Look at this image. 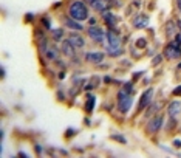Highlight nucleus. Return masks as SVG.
<instances>
[{
	"label": "nucleus",
	"instance_id": "f257e3e1",
	"mask_svg": "<svg viewBox=\"0 0 181 158\" xmlns=\"http://www.w3.org/2000/svg\"><path fill=\"white\" fill-rule=\"evenodd\" d=\"M68 16L76 20H87L88 19V6L84 2H81V0H74L68 6Z\"/></svg>",
	"mask_w": 181,
	"mask_h": 158
},
{
	"label": "nucleus",
	"instance_id": "72a5a7b5",
	"mask_svg": "<svg viewBox=\"0 0 181 158\" xmlns=\"http://www.w3.org/2000/svg\"><path fill=\"white\" fill-rule=\"evenodd\" d=\"M57 98H59L60 101H63V99H65V96H63V93H57Z\"/></svg>",
	"mask_w": 181,
	"mask_h": 158
},
{
	"label": "nucleus",
	"instance_id": "6ab92c4d",
	"mask_svg": "<svg viewBox=\"0 0 181 158\" xmlns=\"http://www.w3.org/2000/svg\"><path fill=\"white\" fill-rule=\"evenodd\" d=\"M166 34H167V36L175 34V25H173V22H172V20L166 24Z\"/></svg>",
	"mask_w": 181,
	"mask_h": 158
},
{
	"label": "nucleus",
	"instance_id": "b1692460",
	"mask_svg": "<svg viewBox=\"0 0 181 158\" xmlns=\"http://www.w3.org/2000/svg\"><path fill=\"white\" fill-rule=\"evenodd\" d=\"M163 57H164L163 54H156V56L153 57V61H152V65H153V67H156L158 64H161V62H163Z\"/></svg>",
	"mask_w": 181,
	"mask_h": 158
},
{
	"label": "nucleus",
	"instance_id": "393cba45",
	"mask_svg": "<svg viewBox=\"0 0 181 158\" xmlns=\"http://www.w3.org/2000/svg\"><path fill=\"white\" fill-rule=\"evenodd\" d=\"M122 90H125L127 93H133V85H132V82H125L124 85H122Z\"/></svg>",
	"mask_w": 181,
	"mask_h": 158
},
{
	"label": "nucleus",
	"instance_id": "f8f14e48",
	"mask_svg": "<svg viewBox=\"0 0 181 158\" xmlns=\"http://www.w3.org/2000/svg\"><path fill=\"white\" fill-rule=\"evenodd\" d=\"M167 113L170 118H175L176 115L181 113V101H172L167 107Z\"/></svg>",
	"mask_w": 181,
	"mask_h": 158
},
{
	"label": "nucleus",
	"instance_id": "2f4dec72",
	"mask_svg": "<svg viewBox=\"0 0 181 158\" xmlns=\"http://www.w3.org/2000/svg\"><path fill=\"white\" fill-rule=\"evenodd\" d=\"M175 40H176V42H178V43L181 45V31H179V33L176 34V37H175Z\"/></svg>",
	"mask_w": 181,
	"mask_h": 158
},
{
	"label": "nucleus",
	"instance_id": "9d476101",
	"mask_svg": "<svg viewBox=\"0 0 181 158\" xmlns=\"http://www.w3.org/2000/svg\"><path fill=\"white\" fill-rule=\"evenodd\" d=\"M105 54L101 53V51H90L85 54V61L87 62H92V64H101L104 61Z\"/></svg>",
	"mask_w": 181,
	"mask_h": 158
},
{
	"label": "nucleus",
	"instance_id": "9b49d317",
	"mask_svg": "<svg viewBox=\"0 0 181 158\" xmlns=\"http://www.w3.org/2000/svg\"><path fill=\"white\" fill-rule=\"evenodd\" d=\"M102 19L105 20V24H107L110 28H115V27L118 25V20H119V17L115 16L111 11H105V13H102Z\"/></svg>",
	"mask_w": 181,
	"mask_h": 158
},
{
	"label": "nucleus",
	"instance_id": "39448f33",
	"mask_svg": "<svg viewBox=\"0 0 181 158\" xmlns=\"http://www.w3.org/2000/svg\"><path fill=\"white\" fill-rule=\"evenodd\" d=\"M87 34L90 36V39L95 40V42H104L105 39V33L102 28H99L98 25H93V27H90L87 30Z\"/></svg>",
	"mask_w": 181,
	"mask_h": 158
},
{
	"label": "nucleus",
	"instance_id": "f704fd0d",
	"mask_svg": "<svg viewBox=\"0 0 181 158\" xmlns=\"http://www.w3.org/2000/svg\"><path fill=\"white\" fill-rule=\"evenodd\" d=\"M176 6H178V9H179V13H181V0H176Z\"/></svg>",
	"mask_w": 181,
	"mask_h": 158
},
{
	"label": "nucleus",
	"instance_id": "f3484780",
	"mask_svg": "<svg viewBox=\"0 0 181 158\" xmlns=\"http://www.w3.org/2000/svg\"><path fill=\"white\" fill-rule=\"evenodd\" d=\"M51 39L54 42H60L63 39V30L62 28H56V30H51Z\"/></svg>",
	"mask_w": 181,
	"mask_h": 158
},
{
	"label": "nucleus",
	"instance_id": "a878e982",
	"mask_svg": "<svg viewBox=\"0 0 181 158\" xmlns=\"http://www.w3.org/2000/svg\"><path fill=\"white\" fill-rule=\"evenodd\" d=\"M76 133H78L76 129H67V132H65V138H71V137H74Z\"/></svg>",
	"mask_w": 181,
	"mask_h": 158
},
{
	"label": "nucleus",
	"instance_id": "423d86ee",
	"mask_svg": "<svg viewBox=\"0 0 181 158\" xmlns=\"http://www.w3.org/2000/svg\"><path fill=\"white\" fill-rule=\"evenodd\" d=\"M163 127V116H153L149 123H147V127H146V132L147 133H156V132H160V129Z\"/></svg>",
	"mask_w": 181,
	"mask_h": 158
},
{
	"label": "nucleus",
	"instance_id": "4468645a",
	"mask_svg": "<svg viewBox=\"0 0 181 158\" xmlns=\"http://www.w3.org/2000/svg\"><path fill=\"white\" fill-rule=\"evenodd\" d=\"M68 40L74 45L76 48H84L85 47V39L81 36V34H76V33H71L68 36Z\"/></svg>",
	"mask_w": 181,
	"mask_h": 158
},
{
	"label": "nucleus",
	"instance_id": "2eb2a0df",
	"mask_svg": "<svg viewBox=\"0 0 181 158\" xmlns=\"http://www.w3.org/2000/svg\"><path fill=\"white\" fill-rule=\"evenodd\" d=\"M65 27H68V28H71V30H76V31H82V30H84V27H82L81 24H78L76 19H73V17L65 19Z\"/></svg>",
	"mask_w": 181,
	"mask_h": 158
},
{
	"label": "nucleus",
	"instance_id": "7c9ffc66",
	"mask_svg": "<svg viewBox=\"0 0 181 158\" xmlns=\"http://www.w3.org/2000/svg\"><path fill=\"white\" fill-rule=\"evenodd\" d=\"M173 146H175L176 149H179V147H181V141H179V140H175V141H173Z\"/></svg>",
	"mask_w": 181,
	"mask_h": 158
},
{
	"label": "nucleus",
	"instance_id": "1a4fd4ad",
	"mask_svg": "<svg viewBox=\"0 0 181 158\" xmlns=\"http://www.w3.org/2000/svg\"><path fill=\"white\" fill-rule=\"evenodd\" d=\"M76 50V47H74V45L68 40V39H65V40H62V45H60V51L67 56V57H73L74 56V51Z\"/></svg>",
	"mask_w": 181,
	"mask_h": 158
},
{
	"label": "nucleus",
	"instance_id": "4be33fe9",
	"mask_svg": "<svg viewBox=\"0 0 181 158\" xmlns=\"http://www.w3.org/2000/svg\"><path fill=\"white\" fill-rule=\"evenodd\" d=\"M110 138L115 140V141H118V143H121V144H125V143H127V140H125L124 137H121V135H116V133H113Z\"/></svg>",
	"mask_w": 181,
	"mask_h": 158
},
{
	"label": "nucleus",
	"instance_id": "7ed1b4c3",
	"mask_svg": "<svg viewBox=\"0 0 181 158\" xmlns=\"http://www.w3.org/2000/svg\"><path fill=\"white\" fill-rule=\"evenodd\" d=\"M132 107V96L130 93H127L125 90L118 92V108L121 113H127Z\"/></svg>",
	"mask_w": 181,
	"mask_h": 158
},
{
	"label": "nucleus",
	"instance_id": "6e6552de",
	"mask_svg": "<svg viewBox=\"0 0 181 158\" xmlns=\"http://www.w3.org/2000/svg\"><path fill=\"white\" fill-rule=\"evenodd\" d=\"M95 11H99V13H105V11H110L111 9V0H92V3Z\"/></svg>",
	"mask_w": 181,
	"mask_h": 158
},
{
	"label": "nucleus",
	"instance_id": "5701e85b",
	"mask_svg": "<svg viewBox=\"0 0 181 158\" xmlns=\"http://www.w3.org/2000/svg\"><path fill=\"white\" fill-rule=\"evenodd\" d=\"M42 25H43V28H51V19L50 17H47V16H45V17H42Z\"/></svg>",
	"mask_w": 181,
	"mask_h": 158
},
{
	"label": "nucleus",
	"instance_id": "f03ea898",
	"mask_svg": "<svg viewBox=\"0 0 181 158\" xmlns=\"http://www.w3.org/2000/svg\"><path fill=\"white\" fill-rule=\"evenodd\" d=\"M163 56L166 59H179L181 57V45L176 42V40H172L166 45L164 48V53Z\"/></svg>",
	"mask_w": 181,
	"mask_h": 158
},
{
	"label": "nucleus",
	"instance_id": "e433bc0d",
	"mask_svg": "<svg viewBox=\"0 0 181 158\" xmlns=\"http://www.w3.org/2000/svg\"><path fill=\"white\" fill-rule=\"evenodd\" d=\"M178 68H181V62H179V65H178Z\"/></svg>",
	"mask_w": 181,
	"mask_h": 158
},
{
	"label": "nucleus",
	"instance_id": "cd10ccee",
	"mask_svg": "<svg viewBox=\"0 0 181 158\" xmlns=\"http://www.w3.org/2000/svg\"><path fill=\"white\" fill-rule=\"evenodd\" d=\"M25 20H27V24H31V22L34 20V16H33L31 13H28V14L25 16Z\"/></svg>",
	"mask_w": 181,
	"mask_h": 158
},
{
	"label": "nucleus",
	"instance_id": "4c0bfd02",
	"mask_svg": "<svg viewBox=\"0 0 181 158\" xmlns=\"http://www.w3.org/2000/svg\"><path fill=\"white\" fill-rule=\"evenodd\" d=\"M136 2H139V0H136Z\"/></svg>",
	"mask_w": 181,
	"mask_h": 158
},
{
	"label": "nucleus",
	"instance_id": "c756f323",
	"mask_svg": "<svg viewBox=\"0 0 181 158\" xmlns=\"http://www.w3.org/2000/svg\"><path fill=\"white\" fill-rule=\"evenodd\" d=\"M96 22H98V20H96V19H93V17H90V19H88V24H90V27L96 25Z\"/></svg>",
	"mask_w": 181,
	"mask_h": 158
},
{
	"label": "nucleus",
	"instance_id": "473e14b6",
	"mask_svg": "<svg viewBox=\"0 0 181 158\" xmlns=\"http://www.w3.org/2000/svg\"><path fill=\"white\" fill-rule=\"evenodd\" d=\"M111 81H113V79H111L110 76H105V78H104V82H111Z\"/></svg>",
	"mask_w": 181,
	"mask_h": 158
},
{
	"label": "nucleus",
	"instance_id": "20e7f679",
	"mask_svg": "<svg viewBox=\"0 0 181 158\" xmlns=\"http://www.w3.org/2000/svg\"><path fill=\"white\" fill-rule=\"evenodd\" d=\"M132 25H133L135 30H144V28H147V27H149V16H146V14H143V13L133 16Z\"/></svg>",
	"mask_w": 181,
	"mask_h": 158
},
{
	"label": "nucleus",
	"instance_id": "a211bd4d",
	"mask_svg": "<svg viewBox=\"0 0 181 158\" xmlns=\"http://www.w3.org/2000/svg\"><path fill=\"white\" fill-rule=\"evenodd\" d=\"M160 102H155V104H152L150 107H149V112H146V116H150L152 113H156L158 110H160Z\"/></svg>",
	"mask_w": 181,
	"mask_h": 158
},
{
	"label": "nucleus",
	"instance_id": "bb28decb",
	"mask_svg": "<svg viewBox=\"0 0 181 158\" xmlns=\"http://www.w3.org/2000/svg\"><path fill=\"white\" fill-rule=\"evenodd\" d=\"M172 95L173 96H181V85H178V87H175L172 90Z\"/></svg>",
	"mask_w": 181,
	"mask_h": 158
},
{
	"label": "nucleus",
	"instance_id": "412c9836",
	"mask_svg": "<svg viewBox=\"0 0 181 158\" xmlns=\"http://www.w3.org/2000/svg\"><path fill=\"white\" fill-rule=\"evenodd\" d=\"M98 84H99V78H98V76H93V78H92V82H90V85L85 87V90H92V88H95Z\"/></svg>",
	"mask_w": 181,
	"mask_h": 158
},
{
	"label": "nucleus",
	"instance_id": "0eeeda50",
	"mask_svg": "<svg viewBox=\"0 0 181 158\" xmlns=\"http://www.w3.org/2000/svg\"><path fill=\"white\" fill-rule=\"evenodd\" d=\"M152 99H153V88H147L146 92L141 95V99H139V104H138V110L141 112V110L147 108L150 105Z\"/></svg>",
	"mask_w": 181,
	"mask_h": 158
},
{
	"label": "nucleus",
	"instance_id": "c9c22d12",
	"mask_svg": "<svg viewBox=\"0 0 181 158\" xmlns=\"http://www.w3.org/2000/svg\"><path fill=\"white\" fill-rule=\"evenodd\" d=\"M60 5H62V2H57V3H54V5H53V8H59Z\"/></svg>",
	"mask_w": 181,
	"mask_h": 158
},
{
	"label": "nucleus",
	"instance_id": "ddd939ff",
	"mask_svg": "<svg viewBox=\"0 0 181 158\" xmlns=\"http://www.w3.org/2000/svg\"><path fill=\"white\" fill-rule=\"evenodd\" d=\"M43 54H45V57H47L48 61H57L59 59V48L54 47V45H48Z\"/></svg>",
	"mask_w": 181,
	"mask_h": 158
},
{
	"label": "nucleus",
	"instance_id": "c85d7f7f",
	"mask_svg": "<svg viewBox=\"0 0 181 158\" xmlns=\"http://www.w3.org/2000/svg\"><path fill=\"white\" fill-rule=\"evenodd\" d=\"M143 75H144V72H139V73H136V75H135V73H133V81H136V79H139V78H141Z\"/></svg>",
	"mask_w": 181,
	"mask_h": 158
},
{
	"label": "nucleus",
	"instance_id": "aec40b11",
	"mask_svg": "<svg viewBox=\"0 0 181 158\" xmlns=\"http://www.w3.org/2000/svg\"><path fill=\"white\" fill-rule=\"evenodd\" d=\"M135 47H138V48H146V47H147V39H144V37L136 39V42H135Z\"/></svg>",
	"mask_w": 181,
	"mask_h": 158
},
{
	"label": "nucleus",
	"instance_id": "dca6fc26",
	"mask_svg": "<svg viewBox=\"0 0 181 158\" xmlns=\"http://www.w3.org/2000/svg\"><path fill=\"white\" fill-rule=\"evenodd\" d=\"M95 102H96V98L93 96V95H87V101H85V110L88 112V113H92V112H93V108H95Z\"/></svg>",
	"mask_w": 181,
	"mask_h": 158
}]
</instances>
